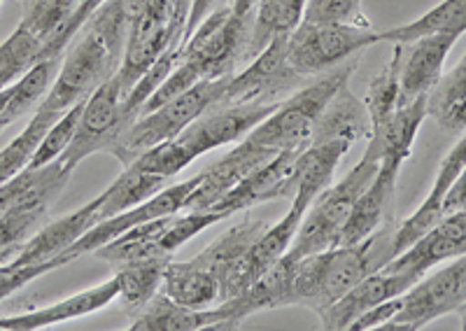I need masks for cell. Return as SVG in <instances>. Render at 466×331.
<instances>
[{
	"instance_id": "cell-1",
	"label": "cell",
	"mask_w": 466,
	"mask_h": 331,
	"mask_svg": "<svg viewBox=\"0 0 466 331\" xmlns=\"http://www.w3.org/2000/svg\"><path fill=\"white\" fill-rule=\"evenodd\" d=\"M394 231L397 225L385 222L357 246H339L291 262V306L319 316L366 276L382 271L397 256Z\"/></svg>"
},
{
	"instance_id": "cell-2",
	"label": "cell",
	"mask_w": 466,
	"mask_h": 331,
	"mask_svg": "<svg viewBox=\"0 0 466 331\" xmlns=\"http://www.w3.org/2000/svg\"><path fill=\"white\" fill-rule=\"evenodd\" d=\"M252 16L233 15L231 5H224L208 15L201 26L191 33L177 52V64L164 85L154 91L140 115L187 91L201 80H218L243 68V52L248 45Z\"/></svg>"
},
{
	"instance_id": "cell-3",
	"label": "cell",
	"mask_w": 466,
	"mask_h": 331,
	"mask_svg": "<svg viewBox=\"0 0 466 331\" xmlns=\"http://www.w3.org/2000/svg\"><path fill=\"white\" fill-rule=\"evenodd\" d=\"M355 68L357 64L352 61V64L340 65V68L327 70V73L315 77L310 85L299 86L291 96L280 101V105L259 126L252 128L245 138L249 143L268 147L273 152L291 150V147H303V145H308L319 115L324 113V107L329 105V101L336 96V91L345 82H350Z\"/></svg>"
},
{
	"instance_id": "cell-4",
	"label": "cell",
	"mask_w": 466,
	"mask_h": 331,
	"mask_svg": "<svg viewBox=\"0 0 466 331\" xmlns=\"http://www.w3.org/2000/svg\"><path fill=\"white\" fill-rule=\"evenodd\" d=\"M227 77L218 80H201L187 91L177 94L175 98L166 101L164 105L154 107L149 113L140 115L128 128H124L122 135L112 143L110 155L127 168L133 159L143 155L154 145L173 140L185 134V128L197 122L206 110H210L222 96Z\"/></svg>"
},
{
	"instance_id": "cell-5",
	"label": "cell",
	"mask_w": 466,
	"mask_h": 331,
	"mask_svg": "<svg viewBox=\"0 0 466 331\" xmlns=\"http://www.w3.org/2000/svg\"><path fill=\"white\" fill-rule=\"evenodd\" d=\"M378 168H380V161L369 155V152H364L360 164L343 180L336 182L334 187L324 189L303 215L301 226H299L285 259L297 262L303 256L318 255V252L331 250V247L339 246L340 231H343L350 213L355 208L357 198L369 187V182L376 177Z\"/></svg>"
},
{
	"instance_id": "cell-6",
	"label": "cell",
	"mask_w": 466,
	"mask_h": 331,
	"mask_svg": "<svg viewBox=\"0 0 466 331\" xmlns=\"http://www.w3.org/2000/svg\"><path fill=\"white\" fill-rule=\"evenodd\" d=\"M380 43L371 26L343 22H301L287 38V64L299 77H318Z\"/></svg>"
},
{
	"instance_id": "cell-7",
	"label": "cell",
	"mask_w": 466,
	"mask_h": 331,
	"mask_svg": "<svg viewBox=\"0 0 466 331\" xmlns=\"http://www.w3.org/2000/svg\"><path fill=\"white\" fill-rule=\"evenodd\" d=\"M122 59L89 26L77 33L66 61L58 65L52 86L37 110L61 117L77 103H85L103 82L116 75Z\"/></svg>"
},
{
	"instance_id": "cell-8",
	"label": "cell",
	"mask_w": 466,
	"mask_h": 331,
	"mask_svg": "<svg viewBox=\"0 0 466 331\" xmlns=\"http://www.w3.org/2000/svg\"><path fill=\"white\" fill-rule=\"evenodd\" d=\"M182 38L185 31L175 22V0H149L143 15L128 28L122 64L116 70L124 101L166 52L182 47Z\"/></svg>"
},
{
	"instance_id": "cell-9",
	"label": "cell",
	"mask_w": 466,
	"mask_h": 331,
	"mask_svg": "<svg viewBox=\"0 0 466 331\" xmlns=\"http://www.w3.org/2000/svg\"><path fill=\"white\" fill-rule=\"evenodd\" d=\"M397 316L382 325L385 331H420L466 304V255L451 259L436 273H427L399 296Z\"/></svg>"
},
{
	"instance_id": "cell-10",
	"label": "cell",
	"mask_w": 466,
	"mask_h": 331,
	"mask_svg": "<svg viewBox=\"0 0 466 331\" xmlns=\"http://www.w3.org/2000/svg\"><path fill=\"white\" fill-rule=\"evenodd\" d=\"M299 77L287 64V38L270 43L259 56L227 77L222 96L215 105L233 103H280L299 89Z\"/></svg>"
},
{
	"instance_id": "cell-11",
	"label": "cell",
	"mask_w": 466,
	"mask_h": 331,
	"mask_svg": "<svg viewBox=\"0 0 466 331\" xmlns=\"http://www.w3.org/2000/svg\"><path fill=\"white\" fill-rule=\"evenodd\" d=\"M124 128H127V124H124V94L115 75L103 82L86 98L73 143L68 145L64 155L58 156V161L68 171H75L77 164L85 161L86 156L96 155V152H110L112 143L122 135Z\"/></svg>"
},
{
	"instance_id": "cell-12",
	"label": "cell",
	"mask_w": 466,
	"mask_h": 331,
	"mask_svg": "<svg viewBox=\"0 0 466 331\" xmlns=\"http://www.w3.org/2000/svg\"><path fill=\"white\" fill-rule=\"evenodd\" d=\"M198 182H201V173L189 177V180L185 182H177V185H173V187L161 189V192L149 196L147 201H143V204L133 206L131 210H124V213L115 215V217L106 219V222H98V225L91 226L82 238H77V241H75L73 246L61 255V262L70 264L75 262L77 256L96 252L98 247L115 241L116 236H122L124 231L133 229V226H138V225H145V222H149V219H159V217H166V215L182 213L187 201H189V196L194 194V189L198 187Z\"/></svg>"
},
{
	"instance_id": "cell-13",
	"label": "cell",
	"mask_w": 466,
	"mask_h": 331,
	"mask_svg": "<svg viewBox=\"0 0 466 331\" xmlns=\"http://www.w3.org/2000/svg\"><path fill=\"white\" fill-rule=\"evenodd\" d=\"M280 103H233V105H212L201 115L185 134L177 135L185 150L194 156L224 147V145L240 143L252 128L259 126Z\"/></svg>"
},
{
	"instance_id": "cell-14",
	"label": "cell",
	"mask_w": 466,
	"mask_h": 331,
	"mask_svg": "<svg viewBox=\"0 0 466 331\" xmlns=\"http://www.w3.org/2000/svg\"><path fill=\"white\" fill-rule=\"evenodd\" d=\"M306 147L308 145L276 152L266 164H261L248 177H243L231 192L224 194L212 210L231 217L233 213L255 208V206L266 204V201H278V198H289L291 201V196L297 194L299 182L297 161Z\"/></svg>"
},
{
	"instance_id": "cell-15",
	"label": "cell",
	"mask_w": 466,
	"mask_h": 331,
	"mask_svg": "<svg viewBox=\"0 0 466 331\" xmlns=\"http://www.w3.org/2000/svg\"><path fill=\"white\" fill-rule=\"evenodd\" d=\"M103 222L101 217V196L91 198L89 204L82 206L80 210L66 215V217L56 219L49 226H45L40 234L28 238L19 252L10 259L15 266H45L49 273L56 268L66 266L61 262V255L73 246L77 238L86 234L91 226Z\"/></svg>"
},
{
	"instance_id": "cell-16",
	"label": "cell",
	"mask_w": 466,
	"mask_h": 331,
	"mask_svg": "<svg viewBox=\"0 0 466 331\" xmlns=\"http://www.w3.org/2000/svg\"><path fill=\"white\" fill-rule=\"evenodd\" d=\"M461 255H466V208L443 215L439 225L424 231L413 246L394 256L385 268L420 280L434 266Z\"/></svg>"
},
{
	"instance_id": "cell-17",
	"label": "cell",
	"mask_w": 466,
	"mask_h": 331,
	"mask_svg": "<svg viewBox=\"0 0 466 331\" xmlns=\"http://www.w3.org/2000/svg\"><path fill=\"white\" fill-rule=\"evenodd\" d=\"M415 283L418 280L406 276V273L387 271V268L371 273L364 280H360L350 292H345L336 304L319 313V326L327 331H350V326L355 325L366 310H371L373 306L382 304V301L401 296Z\"/></svg>"
},
{
	"instance_id": "cell-18",
	"label": "cell",
	"mask_w": 466,
	"mask_h": 331,
	"mask_svg": "<svg viewBox=\"0 0 466 331\" xmlns=\"http://www.w3.org/2000/svg\"><path fill=\"white\" fill-rule=\"evenodd\" d=\"M457 35L436 33L424 35L413 43H397L401 52L399 61V85H401V105L415 98L427 96L443 75V65L451 49L455 47Z\"/></svg>"
},
{
	"instance_id": "cell-19",
	"label": "cell",
	"mask_w": 466,
	"mask_h": 331,
	"mask_svg": "<svg viewBox=\"0 0 466 331\" xmlns=\"http://www.w3.org/2000/svg\"><path fill=\"white\" fill-rule=\"evenodd\" d=\"M273 155L276 152L268 150V147H261V145L243 138L228 155H224L208 171L201 173V182L187 201L185 210H212L224 194L231 192L243 177H248L255 168L266 164Z\"/></svg>"
},
{
	"instance_id": "cell-20",
	"label": "cell",
	"mask_w": 466,
	"mask_h": 331,
	"mask_svg": "<svg viewBox=\"0 0 466 331\" xmlns=\"http://www.w3.org/2000/svg\"><path fill=\"white\" fill-rule=\"evenodd\" d=\"M73 171H68L61 161L47 164L43 182L33 192H28L22 201H16L10 210L0 215V252L22 247L26 243V236L33 226L43 219L49 206L56 201L61 189H66Z\"/></svg>"
},
{
	"instance_id": "cell-21",
	"label": "cell",
	"mask_w": 466,
	"mask_h": 331,
	"mask_svg": "<svg viewBox=\"0 0 466 331\" xmlns=\"http://www.w3.org/2000/svg\"><path fill=\"white\" fill-rule=\"evenodd\" d=\"M401 166V161L394 159L380 161V168H378L376 177H373V180L369 182V187L360 194L355 208H352L343 231H340L339 246H357V243H361L364 238H369L373 231L380 229L385 222H390L387 215L392 210L394 192H397V180Z\"/></svg>"
},
{
	"instance_id": "cell-22",
	"label": "cell",
	"mask_w": 466,
	"mask_h": 331,
	"mask_svg": "<svg viewBox=\"0 0 466 331\" xmlns=\"http://www.w3.org/2000/svg\"><path fill=\"white\" fill-rule=\"evenodd\" d=\"M466 166V134L457 140V145L452 147L445 159L441 161L439 173H436V180L431 185L430 194L422 201L418 210H415L410 217H406L403 222H399L397 231H394V250H397V256L401 255L403 250L413 246L424 231H430L431 226L439 225L443 219L445 210V196L451 192V187L455 185L457 176L461 173V168Z\"/></svg>"
},
{
	"instance_id": "cell-23",
	"label": "cell",
	"mask_w": 466,
	"mask_h": 331,
	"mask_svg": "<svg viewBox=\"0 0 466 331\" xmlns=\"http://www.w3.org/2000/svg\"><path fill=\"white\" fill-rule=\"evenodd\" d=\"M116 296H119V280L115 276L107 283L73 294L68 299L56 301L52 306H45V308L28 310V313L15 317H0V331H37L45 329V326L61 325V322L77 320V317L107 308L112 301H116Z\"/></svg>"
},
{
	"instance_id": "cell-24",
	"label": "cell",
	"mask_w": 466,
	"mask_h": 331,
	"mask_svg": "<svg viewBox=\"0 0 466 331\" xmlns=\"http://www.w3.org/2000/svg\"><path fill=\"white\" fill-rule=\"evenodd\" d=\"M201 329H231L228 316L222 304L212 308H189L175 304L164 292H157L147 306L133 320L131 331H201Z\"/></svg>"
},
{
	"instance_id": "cell-25",
	"label": "cell",
	"mask_w": 466,
	"mask_h": 331,
	"mask_svg": "<svg viewBox=\"0 0 466 331\" xmlns=\"http://www.w3.org/2000/svg\"><path fill=\"white\" fill-rule=\"evenodd\" d=\"M369 135H371L369 110H366L364 101L352 94L350 82H345L336 91V96L329 101V105L324 107V113L319 115L308 145L336 143V140L355 145L361 138L369 140Z\"/></svg>"
},
{
	"instance_id": "cell-26",
	"label": "cell",
	"mask_w": 466,
	"mask_h": 331,
	"mask_svg": "<svg viewBox=\"0 0 466 331\" xmlns=\"http://www.w3.org/2000/svg\"><path fill=\"white\" fill-rule=\"evenodd\" d=\"M308 0H259L252 12L248 45L243 52V65L259 56L270 43L289 38L303 22Z\"/></svg>"
},
{
	"instance_id": "cell-27",
	"label": "cell",
	"mask_w": 466,
	"mask_h": 331,
	"mask_svg": "<svg viewBox=\"0 0 466 331\" xmlns=\"http://www.w3.org/2000/svg\"><path fill=\"white\" fill-rule=\"evenodd\" d=\"M424 119H427V96L403 103L380 128H373L366 143V152L378 161L394 159L403 164L410 156L415 135Z\"/></svg>"
},
{
	"instance_id": "cell-28",
	"label": "cell",
	"mask_w": 466,
	"mask_h": 331,
	"mask_svg": "<svg viewBox=\"0 0 466 331\" xmlns=\"http://www.w3.org/2000/svg\"><path fill=\"white\" fill-rule=\"evenodd\" d=\"M268 229V222L264 219H245L240 225L231 226L224 231L219 238L210 243L203 252H198L191 262H197L198 266L208 268V271L218 278L219 292L231 271L238 266V262L249 252V247L259 241V236Z\"/></svg>"
},
{
	"instance_id": "cell-29",
	"label": "cell",
	"mask_w": 466,
	"mask_h": 331,
	"mask_svg": "<svg viewBox=\"0 0 466 331\" xmlns=\"http://www.w3.org/2000/svg\"><path fill=\"white\" fill-rule=\"evenodd\" d=\"M170 219H173V215H166V217L149 219L145 225L133 226V229L124 231L122 236H116L115 241H110L107 246L98 247L94 255L110 264L115 271L128 266V264L157 259V256H173L161 252V236L168 229Z\"/></svg>"
},
{
	"instance_id": "cell-30",
	"label": "cell",
	"mask_w": 466,
	"mask_h": 331,
	"mask_svg": "<svg viewBox=\"0 0 466 331\" xmlns=\"http://www.w3.org/2000/svg\"><path fill=\"white\" fill-rule=\"evenodd\" d=\"M161 292L175 304L189 306V308H212L219 304V283L208 268L197 262H175L166 266Z\"/></svg>"
},
{
	"instance_id": "cell-31",
	"label": "cell",
	"mask_w": 466,
	"mask_h": 331,
	"mask_svg": "<svg viewBox=\"0 0 466 331\" xmlns=\"http://www.w3.org/2000/svg\"><path fill=\"white\" fill-rule=\"evenodd\" d=\"M427 117L434 119L445 134L466 131V54L427 94Z\"/></svg>"
},
{
	"instance_id": "cell-32",
	"label": "cell",
	"mask_w": 466,
	"mask_h": 331,
	"mask_svg": "<svg viewBox=\"0 0 466 331\" xmlns=\"http://www.w3.org/2000/svg\"><path fill=\"white\" fill-rule=\"evenodd\" d=\"M436 33H452V35H464L466 33V0H443L430 12H424L420 19L408 22L403 26L390 28L380 33V43H413L424 35H436Z\"/></svg>"
},
{
	"instance_id": "cell-33",
	"label": "cell",
	"mask_w": 466,
	"mask_h": 331,
	"mask_svg": "<svg viewBox=\"0 0 466 331\" xmlns=\"http://www.w3.org/2000/svg\"><path fill=\"white\" fill-rule=\"evenodd\" d=\"M170 259L173 256H157V259H147V262L128 264L115 273L116 280H119V296L116 299H122L124 313L136 317L152 301L154 294L161 289Z\"/></svg>"
},
{
	"instance_id": "cell-34",
	"label": "cell",
	"mask_w": 466,
	"mask_h": 331,
	"mask_svg": "<svg viewBox=\"0 0 466 331\" xmlns=\"http://www.w3.org/2000/svg\"><path fill=\"white\" fill-rule=\"evenodd\" d=\"M164 177L149 176V173H140L136 168H124V173L112 182L101 196V217L103 222L115 215L131 210L133 206L143 204L149 196L159 192L164 187Z\"/></svg>"
},
{
	"instance_id": "cell-35",
	"label": "cell",
	"mask_w": 466,
	"mask_h": 331,
	"mask_svg": "<svg viewBox=\"0 0 466 331\" xmlns=\"http://www.w3.org/2000/svg\"><path fill=\"white\" fill-rule=\"evenodd\" d=\"M399 61H401V52H399V45H394V54L390 64L369 82V89L364 94V105L369 110V119H371V131L373 128H380L401 105Z\"/></svg>"
},
{
	"instance_id": "cell-36",
	"label": "cell",
	"mask_w": 466,
	"mask_h": 331,
	"mask_svg": "<svg viewBox=\"0 0 466 331\" xmlns=\"http://www.w3.org/2000/svg\"><path fill=\"white\" fill-rule=\"evenodd\" d=\"M56 119V115H49L45 113V110H35V115H33V119L28 122V126L7 145L5 150L0 152V185L10 180V177H15L16 173H22L24 168H28V164H31L33 155H35L37 150V145L43 143L49 126H52Z\"/></svg>"
},
{
	"instance_id": "cell-37",
	"label": "cell",
	"mask_w": 466,
	"mask_h": 331,
	"mask_svg": "<svg viewBox=\"0 0 466 331\" xmlns=\"http://www.w3.org/2000/svg\"><path fill=\"white\" fill-rule=\"evenodd\" d=\"M43 40H37L31 31L16 26L5 43L0 45V91L22 80L28 70L40 64Z\"/></svg>"
},
{
	"instance_id": "cell-38",
	"label": "cell",
	"mask_w": 466,
	"mask_h": 331,
	"mask_svg": "<svg viewBox=\"0 0 466 331\" xmlns=\"http://www.w3.org/2000/svg\"><path fill=\"white\" fill-rule=\"evenodd\" d=\"M80 0H24V15L19 26L31 31L43 45L68 22Z\"/></svg>"
},
{
	"instance_id": "cell-39",
	"label": "cell",
	"mask_w": 466,
	"mask_h": 331,
	"mask_svg": "<svg viewBox=\"0 0 466 331\" xmlns=\"http://www.w3.org/2000/svg\"><path fill=\"white\" fill-rule=\"evenodd\" d=\"M194 161V156L185 150V145L177 138L164 140V143L154 145L149 150H145L143 155H138L133 159L131 166L127 168H136L140 173H149V176H159L164 180L177 176L187 168V166Z\"/></svg>"
},
{
	"instance_id": "cell-40",
	"label": "cell",
	"mask_w": 466,
	"mask_h": 331,
	"mask_svg": "<svg viewBox=\"0 0 466 331\" xmlns=\"http://www.w3.org/2000/svg\"><path fill=\"white\" fill-rule=\"evenodd\" d=\"M85 103H77L75 107H70L68 113L61 115V117L49 126L47 135L43 138V143L37 145V150L35 155H33L28 168H43V166L56 161L58 156L68 150V145L73 143L75 138V131H77V124H80V115L82 110H85Z\"/></svg>"
},
{
	"instance_id": "cell-41",
	"label": "cell",
	"mask_w": 466,
	"mask_h": 331,
	"mask_svg": "<svg viewBox=\"0 0 466 331\" xmlns=\"http://www.w3.org/2000/svg\"><path fill=\"white\" fill-rule=\"evenodd\" d=\"M103 3H106V0H80V5H77V10H75V15L70 16L68 22L58 28L52 38H49L47 43L43 45V52H40V61L61 59V56H64V52H66V47H68V45L73 43L75 38H77V33H80L82 28L86 26V22H89L91 16H94V12L98 10Z\"/></svg>"
},
{
	"instance_id": "cell-42",
	"label": "cell",
	"mask_w": 466,
	"mask_h": 331,
	"mask_svg": "<svg viewBox=\"0 0 466 331\" xmlns=\"http://www.w3.org/2000/svg\"><path fill=\"white\" fill-rule=\"evenodd\" d=\"M303 22H343L371 26L361 0H308Z\"/></svg>"
},
{
	"instance_id": "cell-43",
	"label": "cell",
	"mask_w": 466,
	"mask_h": 331,
	"mask_svg": "<svg viewBox=\"0 0 466 331\" xmlns=\"http://www.w3.org/2000/svg\"><path fill=\"white\" fill-rule=\"evenodd\" d=\"M399 306H401V299L394 296L390 301H382V304L373 306L371 310H366L364 316L355 322V325L350 326V331H369V329H382V325L392 320L397 316Z\"/></svg>"
},
{
	"instance_id": "cell-44",
	"label": "cell",
	"mask_w": 466,
	"mask_h": 331,
	"mask_svg": "<svg viewBox=\"0 0 466 331\" xmlns=\"http://www.w3.org/2000/svg\"><path fill=\"white\" fill-rule=\"evenodd\" d=\"M224 5H231V0H194V3H191L189 22H187L185 40L189 38L191 33L197 31L198 26H201L203 19H206L208 15H212V12L219 10V7H224ZM185 40H182V43H185Z\"/></svg>"
},
{
	"instance_id": "cell-45",
	"label": "cell",
	"mask_w": 466,
	"mask_h": 331,
	"mask_svg": "<svg viewBox=\"0 0 466 331\" xmlns=\"http://www.w3.org/2000/svg\"><path fill=\"white\" fill-rule=\"evenodd\" d=\"M466 208V166L461 168V173L457 176L455 185L451 187V192H448V196H445V215L448 213H455V210H461Z\"/></svg>"
},
{
	"instance_id": "cell-46",
	"label": "cell",
	"mask_w": 466,
	"mask_h": 331,
	"mask_svg": "<svg viewBox=\"0 0 466 331\" xmlns=\"http://www.w3.org/2000/svg\"><path fill=\"white\" fill-rule=\"evenodd\" d=\"M191 3H194V0H175V22H177V26H180L182 31H187ZM182 40H185V38H182Z\"/></svg>"
},
{
	"instance_id": "cell-47",
	"label": "cell",
	"mask_w": 466,
	"mask_h": 331,
	"mask_svg": "<svg viewBox=\"0 0 466 331\" xmlns=\"http://www.w3.org/2000/svg\"><path fill=\"white\" fill-rule=\"evenodd\" d=\"M16 252H19V247H12V250H3V252H0V264L10 262V259L16 255Z\"/></svg>"
},
{
	"instance_id": "cell-48",
	"label": "cell",
	"mask_w": 466,
	"mask_h": 331,
	"mask_svg": "<svg viewBox=\"0 0 466 331\" xmlns=\"http://www.w3.org/2000/svg\"><path fill=\"white\" fill-rule=\"evenodd\" d=\"M457 313H460V326L466 331V304L461 306V308L457 310Z\"/></svg>"
}]
</instances>
